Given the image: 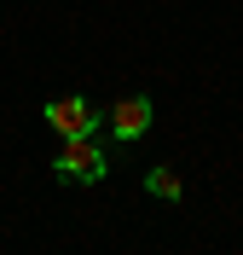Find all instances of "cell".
I'll use <instances>...</instances> for the list:
<instances>
[{"label": "cell", "instance_id": "obj_1", "mask_svg": "<svg viewBox=\"0 0 243 255\" xmlns=\"http://www.w3.org/2000/svg\"><path fill=\"white\" fill-rule=\"evenodd\" d=\"M104 168H110V157H104L98 133H87V139H64V151L52 157V174H58V180H81V186L104 180Z\"/></svg>", "mask_w": 243, "mask_h": 255}, {"label": "cell", "instance_id": "obj_2", "mask_svg": "<svg viewBox=\"0 0 243 255\" xmlns=\"http://www.w3.org/2000/svg\"><path fill=\"white\" fill-rule=\"evenodd\" d=\"M47 128L58 133V139H87V133H98V111H93L81 93L52 99V105H47Z\"/></svg>", "mask_w": 243, "mask_h": 255}, {"label": "cell", "instance_id": "obj_3", "mask_svg": "<svg viewBox=\"0 0 243 255\" xmlns=\"http://www.w3.org/2000/svg\"><path fill=\"white\" fill-rule=\"evenodd\" d=\"M151 116H157V105H151L145 93H133V99H122L110 111V139H139L151 128Z\"/></svg>", "mask_w": 243, "mask_h": 255}, {"label": "cell", "instance_id": "obj_4", "mask_svg": "<svg viewBox=\"0 0 243 255\" xmlns=\"http://www.w3.org/2000/svg\"><path fill=\"white\" fill-rule=\"evenodd\" d=\"M145 191H151V197H162V203H179V197H185V186H179L174 168H151V174H145Z\"/></svg>", "mask_w": 243, "mask_h": 255}]
</instances>
